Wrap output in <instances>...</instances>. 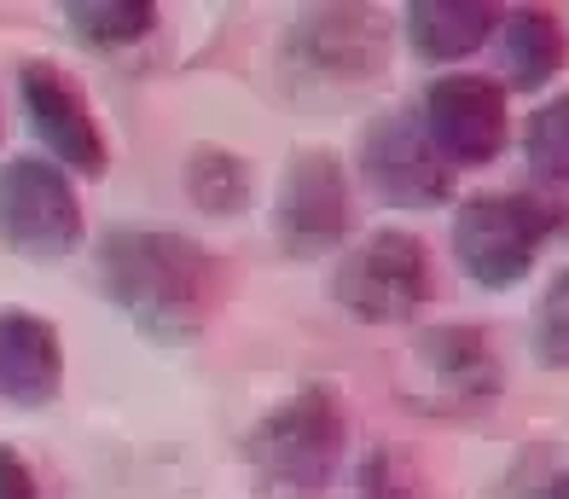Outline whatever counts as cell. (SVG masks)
Here are the masks:
<instances>
[{
	"instance_id": "6da1fadb",
	"label": "cell",
	"mask_w": 569,
	"mask_h": 499,
	"mask_svg": "<svg viewBox=\"0 0 569 499\" xmlns=\"http://www.w3.org/2000/svg\"><path fill=\"white\" fill-rule=\"evenodd\" d=\"M106 297L158 343H192L216 308V261L187 232L111 227L99 244Z\"/></svg>"
},
{
	"instance_id": "7a4b0ae2",
	"label": "cell",
	"mask_w": 569,
	"mask_h": 499,
	"mask_svg": "<svg viewBox=\"0 0 569 499\" xmlns=\"http://www.w3.org/2000/svg\"><path fill=\"white\" fill-rule=\"evenodd\" d=\"M349 448V412L331 383H302L279 407L256 418L244 441V459L256 470V488L268 499H315L343 465Z\"/></svg>"
},
{
	"instance_id": "3957f363",
	"label": "cell",
	"mask_w": 569,
	"mask_h": 499,
	"mask_svg": "<svg viewBox=\"0 0 569 499\" xmlns=\"http://www.w3.org/2000/svg\"><path fill=\"white\" fill-rule=\"evenodd\" d=\"M552 232H558V209L529 192H477L453 209V256L482 291L523 285Z\"/></svg>"
},
{
	"instance_id": "277c9868",
	"label": "cell",
	"mask_w": 569,
	"mask_h": 499,
	"mask_svg": "<svg viewBox=\"0 0 569 499\" xmlns=\"http://www.w3.org/2000/svg\"><path fill=\"white\" fill-rule=\"evenodd\" d=\"M500 355L495 337L477 326H436L412 337V349L396 372V389L425 418H471L500 396Z\"/></svg>"
},
{
	"instance_id": "5b68a950",
	"label": "cell",
	"mask_w": 569,
	"mask_h": 499,
	"mask_svg": "<svg viewBox=\"0 0 569 499\" xmlns=\"http://www.w3.org/2000/svg\"><path fill=\"white\" fill-rule=\"evenodd\" d=\"M436 291L430 250L419 232L407 227H378L360 244L343 250L338 273H331V297H338L355 320L367 326H401L412 320Z\"/></svg>"
},
{
	"instance_id": "8992f818",
	"label": "cell",
	"mask_w": 569,
	"mask_h": 499,
	"mask_svg": "<svg viewBox=\"0 0 569 499\" xmlns=\"http://www.w3.org/2000/svg\"><path fill=\"white\" fill-rule=\"evenodd\" d=\"M82 198L53 157L0 163V244L30 261H59L82 244Z\"/></svg>"
},
{
	"instance_id": "52a82bcc",
	"label": "cell",
	"mask_w": 569,
	"mask_h": 499,
	"mask_svg": "<svg viewBox=\"0 0 569 499\" xmlns=\"http://www.w3.org/2000/svg\"><path fill=\"white\" fill-rule=\"evenodd\" d=\"M425 140L436 146L448 169H482L495 163L511 140V111H506V88L488 76H436L425 88Z\"/></svg>"
},
{
	"instance_id": "ba28073f",
	"label": "cell",
	"mask_w": 569,
	"mask_h": 499,
	"mask_svg": "<svg viewBox=\"0 0 569 499\" xmlns=\"http://www.w3.org/2000/svg\"><path fill=\"white\" fill-rule=\"evenodd\" d=\"M284 59L302 76V88H367L383 64V18L367 7H315L291 23Z\"/></svg>"
},
{
	"instance_id": "9c48e42d",
	"label": "cell",
	"mask_w": 569,
	"mask_h": 499,
	"mask_svg": "<svg viewBox=\"0 0 569 499\" xmlns=\"http://www.w3.org/2000/svg\"><path fill=\"white\" fill-rule=\"evenodd\" d=\"M273 232L291 256H326L343 250L349 232V174L331 151H297L279 180Z\"/></svg>"
},
{
	"instance_id": "30bf717a",
	"label": "cell",
	"mask_w": 569,
	"mask_h": 499,
	"mask_svg": "<svg viewBox=\"0 0 569 499\" xmlns=\"http://www.w3.org/2000/svg\"><path fill=\"white\" fill-rule=\"evenodd\" d=\"M360 174L383 203H401V209H436L453 192V169L425 140L419 117H401V111L378 117L360 134Z\"/></svg>"
},
{
	"instance_id": "8fae6325",
	"label": "cell",
	"mask_w": 569,
	"mask_h": 499,
	"mask_svg": "<svg viewBox=\"0 0 569 499\" xmlns=\"http://www.w3.org/2000/svg\"><path fill=\"white\" fill-rule=\"evenodd\" d=\"M18 93H23V111H30V128L41 134V146L53 151L59 169H76V174H106V134L88 111V93L70 82L59 64L47 59H30L18 70Z\"/></svg>"
},
{
	"instance_id": "7c38bea8",
	"label": "cell",
	"mask_w": 569,
	"mask_h": 499,
	"mask_svg": "<svg viewBox=\"0 0 569 499\" xmlns=\"http://www.w3.org/2000/svg\"><path fill=\"white\" fill-rule=\"evenodd\" d=\"M64 383V349L53 320L30 308H0V396L12 407H47Z\"/></svg>"
},
{
	"instance_id": "4fadbf2b",
	"label": "cell",
	"mask_w": 569,
	"mask_h": 499,
	"mask_svg": "<svg viewBox=\"0 0 569 499\" xmlns=\"http://www.w3.org/2000/svg\"><path fill=\"white\" fill-rule=\"evenodd\" d=\"M500 7L488 0H412L407 7V41L425 64H453L500 30Z\"/></svg>"
},
{
	"instance_id": "5bb4252c",
	"label": "cell",
	"mask_w": 569,
	"mask_h": 499,
	"mask_svg": "<svg viewBox=\"0 0 569 499\" xmlns=\"http://www.w3.org/2000/svg\"><path fill=\"white\" fill-rule=\"evenodd\" d=\"M563 59H569V36H563V18L552 7L506 12V88H517V93L547 88L563 70Z\"/></svg>"
},
{
	"instance_id": "9a60e30c",
	"label": "cell",
	"mask_w": 569,
	"mask_h": 499,
	"mask_svg": "<svg viewBox=\"0 0 569 499\" xmlns=\"http://www.w3.org/2000/svg\"><path fill=\"white\" fill-rule=\"evenodd\" d=\"M187 192L198 209H210V216H239L250 203V169L244 157H232L221 146H198L187 157Z\"/></svg>"
},
{
	"instance_id": "2e32d148",
	"label": "cell",
	"mask_w": 569,
	"mask_h": 499,
	"mask_svg": "<svg viewBox=\"0 0 569 499\" xmlns=\"http://www.w3.org/2000/svg\"><path fill=\"white\" fill-rule=\"evenodd\" d=\"M64 23H70V36H82L88 47H128L158 23V7H151V0H70Z\"/></svg>"
},
{
	"instance_id": "e0dca14e",
	"label": "cell",
	"mask_w": 569,
	"mask_h": 499,
	"mask_svg": "<svg viewBox=\"0 0 569 499\" xmlns=\"http://www.w3.org/2000/svg\"><path fill=\"white\" fill-rule=\"evenodd\" d=\"M529 169L552 187H569V93H552L523 128Z\"/></svg>"
},
{
	"instance_id": "ac0fdd59",
	"label": "cell",
	"mask_w": 569,
	"mask_h": 499,
	"mask_svg": "<svg viewBox=\"0 0 569 499\" xmlns=\"http://www.w3.org/2000/svg\"><path fill=\"white\" fill-rule=\"evenodd\" d=\"M535 349L547 366L569 372V268L547 285V297L535 308Z\"/></svg>"
},
{
	"instance_id": "d6986e66",
	"label": "cell",
	"mask_w": 569,
	"mask_h": 499,
	"mask_svg": "<svg viewBox=\"0 0 569 499\" xmlns=\"http://www.w3.org/2000/svg\"><path fill=\"white\" fill-rule=\"evenodd\" d=\"M367 499H430V482L407 453H378L367 465Z\"/></svg>"
},
{
	"instance_id": "ffe728a7",
	"label": "cell",
	"mask_w": 569,
	"mask_h": 499,
	"mask_svg": "<svg viewBox=\"0 0 569 499\" xmlns=\"http://www.w3.org/2000/svg\"><path fill=\"white\" fill-rule=\"evenodd\" d=\"M0 499H41L30 465H23V453H12V448H0Z\"/></svg>"
},
{
	"instance_id": "44dd1931",
	"label": "cell",
	"mask_w": 569,
	"mask_h": 499,
	"mask_svg": "<svg viewBox=\"0 0 569 499\" xmlns=\"http://www.w3.org/2000/svg\"><path fill=\"white\" fill-rule=\"evenodd\" d=\"M540 499H569V470H563V477H558V482H552L547 493H540Z\"/></svg>"
}]
</instances>
